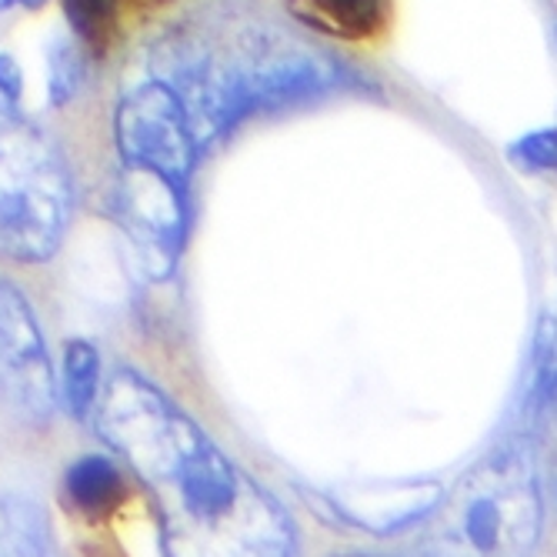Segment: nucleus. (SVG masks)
<instances>
[{
    "mask_svg": "<svg viewBox=\"0 0 557 557\" xmlns=\"http://www.w3.org/2000/svg\"><path fill=\"white\" fill-rule=\"evenodd\" d=\"M104 437L154 500L168 557H294V521L190 414L121 368L97 397Z\"/></svg>",
    "mask_w": 557,
    "mask_h": 557,
    "instance_id": "1",
    "label": "nucleus"
},
{
    "mask_svg": "<svg viewBox=\"0 0 557 557\" xmlns=\"http://www.w3.org/2000/svg\"><path fill=\"white\" fill-rule=\"evenodd\" d=\"M154 71L181 97L200 144L261 111L294 108L337 90H374L321 47L271 30H240L218 44L181 30L154 54Z\"/></svg>",
    "mask_w": 557,
    "mask_h": 557,
    "instance_id": "2",
    "label": "nucleus"
},
{
    "mask_svg": "<svg viewBox=\"0 0 557 557\" xmlns=\"http://www.w3.org/2000/svg\"><path fill=\"white\" fill-rule=\"evenodd\" d=\"M541 487L531 454L497 447L458 478L428 518L421 557H531L541 534Z\"/></svg>",
    "mask_w": 557,
    "mask_h": 557,
    "instance_id": "3",
    "label": "nucleus"
},
{
    "mask_svg": "<svg viewBox=\"0 0 557 557\" xmlns=\"http://www.w3.org/2000/svg\"><path fill=\"white\" fill-rule=\"evenodd\" d=\"M74 214V177L61 147L24 121H0V258L40 264Z\"/></svg>",
    "mask_w": 557,
    "mask_h": 557,
    "instance_id": "4",
    "label": "nucleus"
},
{
    "mask_svg": "<svg viewBox=\"0 0 557 557\" xmlns=\"http://www.w3.org/2000/svg\"><path fill=\"white\" fill-rule=\"evenodd\" d=\"M117 147L131 168L164 174L181 184L190 177L200 140L181 97L164 81H147L134 87L117 108Z\"/></svg>",
    "mask_w": 557,
    "mask_h": 557,
    "instance_id": "5",
    "label": "nucleus"
},
{
    "mask_svg": "<svg viewBox=\"0 0 557 557\" xmlns=\"http://www.w3.org/2000/svg\"><path fill=\"white\" fill-rule=\"evenodd\" d=\"M0 400L21 418L44 424L54 414V368L30 300L0 277Z\"/></svg>",
    "mask_w": 557,
    "mask_h": 557,
    "instance_id": "6",
    "label": "nucleus"
},
{
    "mask_svg": "<svg viewBox=\"0 0 557 557\" xmlns=\"http://www.w3.org/2000/svg\"><path fill=\"white\" fill-rule=\"evenodd\" d=\"M114 218L131 237L144 271L168 277L184 247V187L164 174L127 164L114 187Z\"/></svg>",
    "mask_w": 557,
    "mask_h": 557,
    "instance_id": "7",
    "label": "nucleus"
},
{
    "mask_svg": "<svg viewBox=\"0 0 557 557\" xmlns=\"http://www.w3.org/2000/svg\"><path fill=\"white\" fill-rule=\"evenodd\" d=\"M64 500L81 518L104 521L127 500V481L111 458H104V454H87V458L67 468Z\"/></svg>",
    "mask_w": 557,
    "mask_h": 557,
    "instance_id": "8",
    "label": "nucleus"
},
{
    "mask_svg": "<svg viewBox=\"0 0 557 557\" xmlns=\"http://www.w3.org/2000/svg\"><path fill=\"white\" fill-rule=\"evenodd\" d=\"M0 557H54L47 515L21 494L0 497Z\"/></svg>",
    "mask_w": 557,
    "mask_h": 557,
    "instance_id": "9",
    "label": "nucleus"
},
{
    "mask_svg": "<svg viewBox=\"0 0 557 557\" xmlns=\"http://www.w3.org/2000/svg\"><path fill=\"white\" fill-rule=\"evenodd\" d=\"M64 404L67 411L84 421L100 397V354L90 341H67L64 347Z\"/></svg>",
    "mask_w": 557,
    "mask_h": 557,
    "instance_id": "10",
    "label": "nucleus"
},
{
    "mask_svg": "<svg viewBox=\"0 0 557 557\" xmlns=\"http://www.w3.org/2000/svg\"><path fill=\"white\" fill-rule=\"evenodd\" d=\"M131 0H64V17L90 54H108V47L117 34L121 11Z\"/></svg>",
    "mask_w": 557,
    "mask_h": 557,
    "instance_id": "11",
    "label": "nucleus"
},
{
    "mask_svg": "<svg viewBox=\"0 0 557 557\" xmlns=\"http://www.w3.org/2000/svg\"><path fill=\"white\" fill-rule=\"evenodd\" d=\"M528 408L534 414L557 418V311L544 314V321L537 327L534 358H531Z\"/></svg>",
    "mask_w": 557,
    "mask_h": 557,
    "instance_id": "12",
    "label": "nucleus"
},
{
    "mask_svg": "<svg viewBox=\"0 0 557 557\" xmlns=\"http://www.w3.org/2000/svg\"><path fill=\"white\" fill-rule=\"evenodd\" d=\"M87 74V50L77 37H58L47 50V94L50 104L64 108L81 94Z\"/></svg>",
    "mask_w": 557,
    "mask_h": 557,
    "instance_id": "13",
    "label": "nucleus"
},
{
    "mask_svg": "<svg viewBox=\"0 0 557 557\" xmlns=\"http://www.w3.org/2000/svg\"><path fill=\"white\" fill-rule=\"evenodd\" d=\"M318 14L350 40H368L387 24V0H311Z\"/></svg>",
    "mask_w": 557,
    "mask_h": 557,
    "instance_id": "14",
    "label": "nucleus"
},
{
    "mask_svg": "<svg viewBox=\"0 0 557 557\" xmlns=\"http://www.w3.org/2000/svg\"><path fill=\"white\" fill-rule=\"evenodd\" d=\"M508 161L521 174H557V127L531 131L508 144Z\"/></svg>",
    "mask_w": 557,
    "mask_h": 557,
    "instance_id": "15",
    "label": "nucleus"
},
{
    "mask_svg": "<svg viewBox=\"0 0 557 557\" xmlns=\"http://www.w3.org/2000/svg\"><path fill=\"white\" fill-rule=\"evenodd\" d=\"M24 77L11 54H0V121H21Z\"/></svg>",
    "mask_w": 557,
    "mask_h": 557,
    "instance_id": "16",
    "label": "nucleus"
},
{
    "mask_svg": "<svg viewBox=\"0 0 557 557\" xmlns=\"http://www.w3.org/2000/svg\"><path fill=\"white\" fill-rule=\"evenodd\" d=\"M47 0H0V11H11V8H40Z\"/></svg>",
    "mask_w": 557,
    "mask_h": 557,
    "instance_id": "17",
    "label": "nucleus"
}]
</instances>
